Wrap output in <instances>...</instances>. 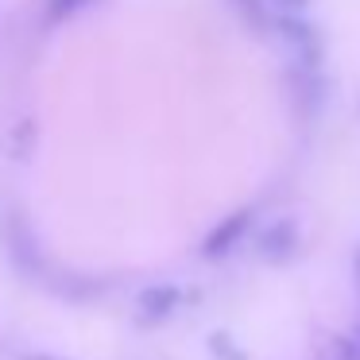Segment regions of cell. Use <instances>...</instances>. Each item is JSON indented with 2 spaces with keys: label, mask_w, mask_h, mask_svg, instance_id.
<instances>
[{
  "label": "cell",
  "mask_w": 360,
  "mask_h": 360,
  "mask_svg": "<svg viewBox=\"0 0 360 360\" xmlns=\"http://www.w3.org/2000/svg\"><path fill=\"white\" fill-rule=\"evenodd\" d=\"M275 35H279V43L287 47L290 66L318 70L321 39H318V32H314V24H306V20H298V16H279V20H275Z\"/></svg>",
  "instance_id": "1"
},
{
  "label": "cell",
  "mask_w": 360,
  "mask_h": 360,
  "mask_svg": "<svg viewBox=\"0 0 360 360\" xmlns=\"http://www.w3.org/2000/svg\"><path fill=\"white\" fill-rule=\"evenodd\" d=\"M248 229H252V210H236V213H229V217H221L217 225H213V233L202 240V256L205 259H225L229 252L244 240Z\"/></svg>",
  "instance_id": "2"
},
{
  "label": "cell",
  "mask_w": 360,
  "mask_h": 360,
  "mask_svg": "<svg viewBox=\"0 0 360 360\" xmlns=\"http://www.w3.org/2000/svg\"><path fill=\"white\" fill-rule=\"evenodd\" d=\"M256 248H259V256H264L267 264H287V259L298 252V225L290 217L271 221V225L259 233Z\"/></svg>",
  "instance_id": "3"
},
{
  "label": "cell",
  "mask_w": 360,
  "mask_h": 360,
  "mask_svg": "<svg viewBox=\"0 0 360 360\" xmlns=\"http://www.w3.org/2000/svg\"><path fill=\"white\" fill-rule=\"evenodd\" d=\"M182 302V290L174 283H151V287L140 290L136 306H140V318L143 321H167Z\"/></svg>",
  "instance_id": "4"
},
{
  "label": "cell",
  "mask_w": 360,
  "mask_h": 360,
  "mask_svg": "<svg viewBox=\"0 0 360 360\" xmlns=\"http://www.w3.org/2000/svg\"><path fill=\"white\" fill-rule=\"evenodd\" d=\"M290 89H295V101H298V112L302 117H314L321 109V78L318 70H306V66H295L290 70Z\"/></svg>",
  "instance_id": "5"
},
{
  "label": "cell",
  "mask_w": 360,
  "mask_h": 360,
  "mask_svg": "<svg viewBox=\"0 0 360 360\" xmlns=\"http://www.w3.org/2000/svg\"><path fill=\"white\" fill-rule=\"evenodd\" d=\"M236 8H240V16L248 20L256 32H267V8H264V0H233Z\"/></svg>",
  "instance_id": "6"
},
{
  "label": "cell",
  "mask_w": 360,
  "mask_h": 360,
  "mask_svg": "<svg viewBox=\"0 0 360 360\" xmlns=\"http://www.w3.org/2000/svg\"><path fill=\"white\" fill-rule=\"evenodd\" d=\"M210 352H213L217 360H248L233 341H229V333H213V337H210Z\"/></svg>",
  "instance_id": "7"
},
{
  "label": "cell",
  "mask_w": 360,
  "mask_h": 360,
  "mask_svg": "<svg viewBox=\"0 0 360 360\" xmlns=\"http://www.w3.org/2000/svg\"><path fill=\"white\" fill-rule=\"evenodd\" d=\"M94 0H51L47 4V12H51V20H70V16H78L82 8H89Z\"/></svg>",
  "instance_id": "8"
},
{
  "label": "cell",
  "mask_w": 360,
  "mask_h": 360,
  "mask_svg": "<svg viewBox=\"0 0 360 360\" xmlns=\"http://www.w3.org/2000/svg\"><path fill=\"white\" fill-rule=\"evenodd\" d=\"M337 349L345 360H360V326H352L345 337H337Z\"/></svg>",
  "instance_id": "9"
},
{
  "label": "cell",
  "mask_w": 360,
  "mask_h": 360,
  "mask_svg": "<svg viewBox=\"0 0 360 360\" xmlns=\"http://www.w3.org/2000/svg\"><path fill=\"white\" fill-rule=\"evenodd\" d=\"M271 4L283 12V16H298V12H302L306 4H310V0H271Z\"/></svg>",
  "instance_id": "10"
},
{
  "label": "cell",
  "mask_w": 360,
  "mask_h": 360,
  "mask_svg": "<svg viewBox=\"0 0 360 360\" xmlns=\"http://www.w3.org/2000/svg\"><path fill=\"white\" fill-rule=\"evenodd\" d=\"M20 360H63V356H51V352H32V356H20Z\"/></svg>",
  "instance_id": "11"
},
{
  "label": "cell",
  "mask_w": 360,
  "mask_h": 360,
  "mask_svg": "<svg viewBox=\"0 0 360 360\" xmlns=\"http://www.w3.org/2000/svg\"><path fill=\"white\" fill-rule=\"evenodd\" d=\"M352 275H356V287H360V252H356V264H352Z\"/></svg>",
  "instance_id": "12"
}]
</instances>
